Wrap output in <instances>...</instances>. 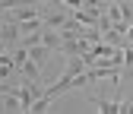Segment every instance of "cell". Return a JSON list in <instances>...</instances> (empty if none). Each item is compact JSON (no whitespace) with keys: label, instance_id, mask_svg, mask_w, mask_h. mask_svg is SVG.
I'll return each instance as SVG.
<instances>
[{"label":"cell","instance_id":"1","mask_svg":"<svg viewBox=\"0 0 133 114\" xmlns=\"http://www.w3.org/2000/svg\"><path fill=\"white\" fill-rule=\"evenodd\" d=\"M0 38H3L10 48L22 44V25H19V22H13V19H0Z\"/></svg>","mask_w":133,"mask_h":114},{"label":"cell","instance_id":"2","mask_svg":"<svg viewBox=\"0 0 133 114\" xmlns=\"http://www.w3.org/2000/svg\"><path fill=\"white\" fill-rule=\"evenodd\" d=\"M92 105H98V111H102V114H117V111H124L121 86H117V92H114V98H105V95H95V98H92Z\"/></svg>","mask_w":133,"mask_h":114},{"label":"cell","instance_id":"3","mask_svg":"<svg viewBox=\"0 0 133 114\" xmlns=\"http://www.w3.org/2000/svg\"><path fill=\"white\" fill-rule=\"evenodd\" d=\"M19 76H25V79H41V63L32 60V57H25V63L19 67Z\"/></svg>","mask_w":133,"mask_h":114},{"label":"cell","instance_id":"4","mask_svg":"<svg viewBox=\"0 0 133 114\" xmlns=\"http://www.w3.org/2000/svg\"><path fill=\"white\" fill-rule=\"evenodd\" d=\"M48 108H51V98H48V95H41V98L32 105V111H48Z\"/></svg>","mask_w":133,"mask_h":114},{"label":"cell","instance_id":"5","mask_svg":"<svg viewBox=\"0 0 133 114\" xmlns=\"http://www.w3.org/2000/svg\"><path fill=\"white\" fill-rule=\"evenodd\" d=\"M60 3H66L70 10H76V6H82V0H60Z\"/></svg>","mask_w":133,"mask_h":114},{"label":"cell","instance_id":"6","mask_svg":"<svg viewBox=\"0 0 133 114\" xmlns=\"http://www.w3.org/2000/svg\"><path fill=\"white\" fill-rule=\"evenodd\" d=\"M6 54H10V44H6L3 38H0V57H6Z\"/></svg>","mask_w":133,"mask_h":114},{"label":"cell","instance_id":"7","mask_svg":"<svg viewBox=\"0 0 133 114\" xmlns=\"http://www.w3.org/2000/svg\"><path fill=\"white\" fill-rule=\"evenodd\" d=\"M124 111H130V114H133V102H124Z\"/></svg>","mask_w":133,"mask_h":114},{"label":"cell","instance_id":"8","mask_svg":"<svg viewBox=\"0 0 133 114\" xmlns=\"http://www.w3.org/2000/svg\"><path fill=\"white\" fill-rule=\"evenodd\" d=\"M35 3H51V0H35Z\"/></svg>","mask_w":133,"mask_h":114}]
</instances>
